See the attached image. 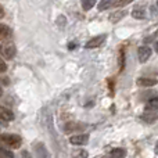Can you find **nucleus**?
<instances>
[{
	"instance_id": "obj_1",
	"label": "nucleus",
	"mask_w": 158,
	"mask_h": 158,
	"mask_svg": "<svg viewBox=\"0 0 158 158\" xmlns=\"http://www.w3.org/2000/svg\"><path fill=\"white\" fill-rule=\"evenodd\" d=\"M0 144L6 146V147H8V148H13V150H15V148L21 147L22 139L19 136H17V135L3 133V135H0Z\"/></svg>"
},
{
	"instance_id": "obj_2",
	"label": "nucleus",
	"mask_w": 158,
	"mask_h": 158,
	"mask_svg": "<svg viewBox=\"0 0 158 158\" xmlns=\"http://www.w3.org/2000/svg\"><path fill=\"white\" fill-rule=\"evenodd\" d=\"M0 54L6 58V60H11L15 56V44L7 42V43H3L0 46Z\"/></svg>"
},
{
	"instance_id": "obj_3",
	"label": "nucleus",
	"mask_w": 158,
	"mask_h": 158,
	"mask_svg": "<svg viewBox=\"0 0 158 158\" xmlns=\"http://www.w3.org/2000/svg\"><path fill=\"white\" fill-rule=\"evenodd\" d=\"M151 54H153V52L148 46H140L139 50H137V57H139L140 63H146L151 57Z\"/></svg>"
},
{
	"instance_id": "obj_4",
	"label": "nucleus",
	"mask_w": 158,
	"mask_h": 158,
	"mask_svg": "<svg viewBox=\"0 0 158 158\" xmlns=\"http://www.w3.org/2000/svg\"><path fill=\"white\" fill-rule=\"evenodd\" d=\"M87 142H89V136L87 135H77V136L69 137V143L74 146H83V144H87Z\"/></svg>"
},
{
	"instance_id": "obj_5",
	"label": "nucleus",
	"mask_w": 158,
	"mask_h": 158,
	"mask_svg": "<svg viewBox=\"0 0 158 158\" xmlns=\"http://www.w3.org/2000/svg\"><path fill=\"white\" fill-rule=\"evenodd\" d=\"M13 119H14L13 111L3 106H0V121H2V122H10V121H13Z\"/></svg>"
},
{
	"instance_id": "obj_6",
	"label": "nucleus",
	"mask_w": 158,
	"mask_h": 158,
	"mask_svg": "<svg viewBox=\"0 0 158 158\" xmlns=\"http://www.w3.org/2000/svg\"><path fill=\"white\" fill-rule=\"evenodd\" d=\"M13 31L10 27H7L6 24H0V42H6L7 39L11 38Z\"/></svg>"
},
{
	"instance_id": "obj_7",
	"label": "nucleus",
	"mask_w": 158,
	"mask_h": 158,
	"mask_svg": "<svg viewBox=\"0 0 158 158\" xmlns=\"http://www.w3.org/2000/svg\"><path fill=\"white\" fill-rule=\"evenodd\" d=\"M106 40V35H100V36H96V38L90 39L89 42L86 43V47L87 49H93V47H98L101 46V43H104Z\"/></svg>"
},
{
	"instance_id": "obj_8",
	"label": "nucleus",
	"mask_w": 158,
	"mask_h": 158,
	"mask_svg": "<svg viewBox=\"0 0 158 158\" xmlns=\"http://www.w3.org/2000/svg\"><path fill=\"white\" fill-rule=\"evenodd\" d=\"M126 15V11L125 10H117L114 11L112 14H110V21L111 22H118Z\"/></svg>"
},
{
	"instance_id": "obj_9",
	"label": "nucleus",
	"mask_w": 158,
	"mask_h": 158,
	"mask_svg": "<svg viewBox=\"0 0 158 158\" xmlns=\"http://www.w3.org/2000/svg\"><path fill=\"white\" fill-rule=\"evenodd\" d=\"M156 83H157L156 79H150V78H140V79H137V85H139V86L148 87V86H154Z\"/></svg>"
},
{
	"instance_id": "obj_10",
	"label": "nucleus",
	"mask_w": 158,
	"mask_h": 158,
	"mask_svg": "<svg viewBox=\"0 0 158 158\" xmlns=\"http://www.w3.org/2000/svg\"><path fill=\"white\" fill-rule=\"evenodd\" d=\"M132 15H133V18L143 19V18L146 17V10H144V7H135V10L132 11Z\"/></svg>"
},
{
	"instance_id": "obj_11",
	"label": "nucleus",
	"mask_w": 158,
	"mask_h": 158,
	"mask_svg": "<svg viewBox=\"0 0 158 158\" xmlns=\"http://www.w3.org/2000/svg\"><path fill=\"white\" fill-rule=\"evenodd\" d=\"M74 158H87V151L86 150H77L72 153Z\"/></svg>"
},
{
	"instance_id": "obj_12",
	"label": "nucleus",
	"mask_w": 158,
	"mask_h": 158,
	"mask_svg": "<svg viewBox=\"0 0 158 158\" xmlns=\"http://www.w3.org/2000/svg\"><path fill=\"white\" fill-rule=\"evenodd\" d=\"M125 156V151L122 148H117V150H112L111 151V157L112 158H122Z\"/></svg>"
},
{
	"instance_id": "obj_13",
	"label": "nucleus",
	"mask_w": 158,
	"mask_h": 158,
	"mask_svg": "<svg viewBox=\"0 0 158 158\" xmlns=\"http://www.w3.org/2000/svg\"><path fill=\"white\" fill-rule=\"evenodd\" d=\"M82 7H83V10H90L92 7H94V2L93 0H85V2H82Z\"/></svg>"
},
{
	"instance_id": "obj_14",
	"label": "nucleus",
	"mask_w": 158,
	"mask_h": 158,
	"mask_svg": "<svg viewBox=\"0 0 158 158\" xmlns=\"http://www.w3.org/2000/svg\"><path fill=\"white\" fill-rule=\"evenodd\" d=\"M112 6V2H100L98 3V10H104V8Z\"/></svg>"
},
{
	"instance_id": "obj_15",
	"label": "nucleus",
	"mask_w": 158,
	"mask_h": 158,
	"mask_svg": "<svg viewBox=\"0 0 158 158\" xmlns=\"http://www.w3.org/2000/svg\"><path fill=\"white\" fill-rule=\"evenodd\" d=\"M7 71V65H6V61L0 57V74H4Z\"/></svg>"
},
{
	"instance_id": "obj_16",
	"label": "nucleus",
	"mask_w": 158,
	"mask_h": 158,
	"mask_svg": "<svg viewBox=\"0 0 158 158\" xmlns=\"http://www.w3.org/2000/svg\"><path fill=\"white\" fill-rule=\"evenodd\" d=\"M4 17V8L2 7V4H0V18H3Z\"/></svg>"
},
{
	"instance_id": "obj_17",
	"label": "nucleus",
	"mask_w": 158,
	"mask_h": 158,
	"mask_svg": "<svg viewBox=\"0 0 158 158\" xmlns=\"http://www.w3.org/2000/svg\"><path fill=\"white\" fill-rule=\"evenodd\" d=\"M2 94H3V89L0 87V97H2Z\"/></svg>"
},
{
	"instance_id": "obj_18",
	"label": "nucleus",
	"mask_w": 158,
	"mask_h": 158,
	"mask_svg": "<svg viewBox=\"0 0 158 158\" xmlns=\"http://www.w3.org/2000/svg\"><path fill=\"white\" fill-rule=\"evenodd\" d=\"M0 158H4V157H2V156H0Z\"/></svg>"
}]
</instances>
